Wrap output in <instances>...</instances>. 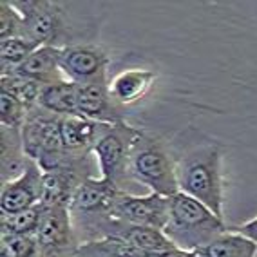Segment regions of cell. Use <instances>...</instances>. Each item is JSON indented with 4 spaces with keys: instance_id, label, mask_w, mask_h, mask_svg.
Masks as SVG:
<instances>
[{
    "instance_id": "6da1fadb",
    "label": "cell",
    "mask_w": 257,
    "mask_h": 257,
    "mask_svg": "<svg viewBox=\"0 0 257 257\" xmlns=\"http://www.w3.org/2000/svg\"><path fill=\"white\" fill-rule=\"evenodd\" d=\"M163 232L178 248L198 250L226 234V226L201 201L185 192H178L170 198L169 225Z\"/></svg>"
},
{
    "instance_id": "7a4b0ae2",
    "label": "cell",
    "mask_w": 257,
    "mask_h": 257,
    "mask_svg": "<svg viewBox=\"0 0 257 257\" xmlns=\"http://www.w3.org/2000/svg\"><path fill=\"white\" fill-rule=\"evenodd\" d=\"M179 192L201 201L223 219V178L221 154L214 147H201L176 163Z\"/></svg>"
},
{
    "instance_id": "3957f363",
    "label": "cell",
    "mask_w": 257,
    "mask_h": 257,
    "mask_svg": "<svg viewBox=\"0 0 257 257\" xmlns=\"http://www.w3.org/2000/svg\"><path fill=\"white\" fill-rule=\"evenodd\" d=\"M42 109V107H40ZM47 110L42 109V112H31L26 118L20 140H22V151L28 156V160L37 161L44 172L58 169L64 165L65 149L60 133V118L62 116L46 114Z\"/></svg>"
},
{
    "instance_id": "277c9868",
    "label": "cell",
    "mask_w": 257,
    "mask_h": 257,
    "mask_svg": "<svg viewBox=\"0 0 257 257\" xmlns=\"http://www.w3.org/2000/svg\"><path fill=\"white\" fill-rule=\"evenodd\" d=\"M128 174L136 181L149 187L154 194L172 198L179 192L178 178H176V163H172L158 143H140L134 149L128 161Z\"/></svg>"
},
{
    "instance_id": "5b68a950",
    "label": "cell",
    "mask_w": 257,
    "mask_h": 257,
    "mask_svg": "<svg viewBox=\"0 0 257 257\" xmlns=\"http://www.w3.org/2000/svg\"><path fill=\"white\" fill-rule=\"evenodd\" d=\"M140 142L142 133L123 121L105 125L100 140L92 147L101 169V178L118 185V179L121 178L125 169L128 170V161Z\"/></svg>"
},
{
    "instance_id": "8992f818",
    "label": "cell",
    "mask_w": 257,
    "mask_h": 257,
    "mask_svg": "<svg viewBox=\"0 0 257 257\" xmlns=\"http://www.w3.org/2000/svg\"><path fill=\"white\" fill-rule=\"evenodd\" d=\"M109 217L123 225L165 230L170 217V198L154 192L149 196H131L118 192L110 205Z\"/></svg>"
},
{
    "instance_id": "52a82bcc",
    "label": "cell",
    "mask_w": 257,
    "mask_h": 257,
    "mask_svg": "<svg viewBox=\"0 0 257 257\" xmlns=\"http://www.w3.org/2000/svg\"><path fill=\"white\" fill-rule=\"evenodd\" d=\"M109 58L92 46H71L62 49L60 71L73 83H105Z\"/></svg>"
},
{
    "instance_id": "ba28073f",
    "label": "cell",
    "mask_w": 257,
    "mask_h": 257,
    "mask_svg": "<svg viewBox=\"0 0 257 257\" xmlns=\"http://www.w3.org/2000/svg\"><path fill=\"white\" fill-rule=\"evenodd\" d=\"M42 183H44V170L38 167L37 161L28 160L22 174L11 181H6L2 187L0 192L2 214H15L40 205Z\"/></svg>"
},
{
    "instance_id": "9c48e42d",
    "label": "cell",
    "mask_w": 257,
    "mask_h": 257,
    "mask_svg": "<svg viewBox=\"0 0 257 257\" xmlns=\"http://www.w3.org/2000/svg\"><path fill=\"white\" fill-rule=\"evenodd\" d=\"M35 237L40 244L42 255H60L65 252L73 241L69 208L44 207Z\"/></svg>"
},
{
    "instance_id": "30bf717a",
    "label": "cell",
    "mask_w": 257,
    "mask_h": 257,
    "mask_svg": "<svg viewBox=\"0 0 257 257\" xmlns=\"http://www.w3.org/2000/svg\"><path fill=\"white\" fill-rule=\"evenodd\" d=\"M76 114L98 123H121L107 83H76Z\"/></svg>"
},
{
    "instance_id": "8fae6325",
    "label": "cell",
    "mask_w": 257,
    "mask_h": 257,
    "mask_svg": "<svg viewBox=\"0 0 257 257\" xmlns=\"http://www.w3.org/2000/svg\"><path fill=\"white\" fill-rule=\"evenodd\" d=\"M24 17L26 38L38 46H51L60 28L58 10L51 2H13Z\"/></svg>"
},
{
    "instance_id": "7c38bea8",
    "label": "cell",
    "mask_w": 257,
    "mask_h": 257,
    "mask_svg": "<svg viewBox=\"0 0 257 257\" xmlns=\"http://www.w3.org/2000/svg\"><path fill=\"white\" fill-rule=\"evenodd\" d=\"M118 185L112 181L100 178H85L78 190L74 192L73 201H71V212H82V214H107L109 216L110 205L118 196Z\"/></svg>"
},
{
    "instance_id": "4fadbf2b",
    "label": "cell",
    "mask_w": 257,
    "mask_h": 257,
    "mask_svg": "<svg viewBox=\"0 0 257 257\" xmlns=\"http://www.w3.org/2000/svg\"><path fill=\"white\" fill-rule=\"evenodd\" d=\"M83 179H80L73 167L60 165L58 169L44 172L42 183V207H71L74 192Z\"/></svg>"
},
{
    "instance_id": "5bb4252c",
    "label": "cell",
    "mask_w": 257,
    "mask_h": 257,
    "mask_svg": "<svg viewBox=\"0 0 257 257\" xmlns=\"http://www.w3.org/2000/svg\"><path fill=\"white\" fill-rule=\"evenodd\" d=\"M105 125L109 123H98V121H92V119L78 114L62 116L60 133H62L65 152H80L87 151L89 147H94Z\"/></svg>"
},
{
    "instance_id": "9a60e30c",
    "label": "cell",
    "mask_w": 257,
    "mask_h": 257,
    "mask_svg": "<svg viewBox=\"0 0 257 257\" xmlns=\"http://www.w3.org/2000/svg\"><path fill=\"white\" fill-rule=\"evenodd\" d=\"M60 55H62V49L58 47L42 46L15 73L37 80L42 85L62 82L64 78H62V71H60Z\"/></svg>"
},
{
    "instance_id": "2e32d148",
    "label": "cell",
    "mask_w": 257,
    "mask_h": 257,
    "mask_svg": "<svg viewBox=\"0 0 257 257\" xmlns=\"http://www.w3.org/2000/svg\"><path fill=\"white\" fill-rule=\"evenodd\" d=\"M154 82V73L145 69H131L119 73L109 85L112 100L121 105H131L142 100Z\"/></svg>"
},
{
    "instance_id": "e0dca14e",
    "label": "cell",
    "mask_w": 257,
    "mask_h": 257,
    "mask_svg": "<svg viewBox=\"0 0 257 257\" xmlns=\"http://www.w3.org/2000/svg\"><path fill=\"white\" fill-rule=\"evenodd\" d=\"M114 234L123 237L127 243H131L134 248H138L140 252H143L147 257H160L178 248L163 230L151 228V226L125 225L123 230H118Z\"/></svg>"
},
{
    "instance_id": "ac0fdd59",
    "label": "cell",
    "mask_w": 257,
    "mask_h": 257,
    "mask_svg": "<svg viewBox=\"0 0 257 257\" xmlns=\"http://www.w3.org/2000/svg\"><path fill=\"white\" fill-rule=\"evenodd\" d=\"M38 105L55 116L76 114V83L62 80L42 85Z\"/></svg>"
},
{
    "instance_id": "d6986e66",
    "label": "cell",
    "mask_w": 257,
    "mask_h": 257,
    "mask_svg": "<svg viewBox=\"0 0 257 257\" xmlns=\"http://www.w3.org/2000/svg\"><path fill=\"white\" fill-rule=\"evenodd\" d=\"M198 253L201 257H255L257 243L237 232H230L198 248Z\"/></svg>"
},
{
    "instance_id": "ffe728a7",
    "label": "cell",
    "mask_w": 257,
    "mask_h": 257,
    "mask_svg": "<svg viewBox=\"0 0 257 257\" xmlns=\"http://www.w3.org/2000/svg\"><path fill=\"white\" fill-rule=\"evenodd\" d=\"M78 252L83 255H98V257H147L138 248H134L131 243H127L123 237L116 234H110L98 241L83 244L78 248Z\"/></svg>"
},
{
    "instance_id": "44dd1931",
    "label": "cell",
    "mask_w": 257,
    "mask_h": 257,
    "mask_svg": "<svg viewBox=\"0 0 257 257\" xmlns=\"http://www.w3.org/2000/svg\"><path fill=\"white\" fill-rule=\"evenodd\" d=\"M0 87L2 91L11 94L13 98H17L19 101H22L28 109L38 103V98H40L42 92V83L37 80L28 78V76H22V74L11 73V74H2V82H0Z\"/></svg>"
},
{
    "instance_id": "7402d4cb",
    "label": "cell",
    "mask_w": 257,
    "mask_h": 257,
    "mask_svg": "<svg viewBox=\"0 0 257 257\" xmlns=\"http://www.w3.org/2000/svg\"><path fill=\"white\" fill-rule=\"evenodd\" d=\"M38 44L28 38H10L0 42V60H2V74H11L38 49Z\"/></svg>"
},
{
    "instance_id": "603a6c76",
    "label": "cell",
    "mask_w": 257,
    "mask_h": 257,
    "mask_svg": "<svg viewBox=\"0 0 257 257\" xmlns=\"http://www.w3.org/2000/svg\"><path fill=\"white\" fill-rule=\"evenodd\" d=\"M44 207L37 205L28 210L15 212V214H2V234L8 235H35L40 225V217Z\"/></svg>"
},
{
    "instance_id": "cb8c5ba5",
    "label": "cell",
    "mask_w": 257,
    "mask_h": 257,
    "mask_svg": "<svg viewBox=\"0 0 257 257\" xmlns=\"http://www.w3.org/2000/svg\"><path fill=\"white\" fill-rule=\"evenodd\" d=\"M42 250L35 235H8L0 239V257H40Z\"/></svg>"
},
{
    "instance_id": "d4e9b609",
    "label": "cell",
    "mask_w": 257,
    "mask_h": 257,
    "mask_svg": "<svg viewBox=\"0 0 257 257\" xmlns=\"http://www.w3.org/2000/svg\"><path fill=\"white\" fill-rule=\"evenodd\" d=\"M29 114V109L22 101L13 98L8 92H0V119H2V128H10L15 133H20L26 123V118Z\"/></svg>"
},
{
    "instance_id": "484cf974",
    "label": "cell",
    "mask_w": 257,
    "mask_h": 257,
    "mask_svg": "<svg viewBox=\"0 0 257 257\" xmlns=\"http://www.w3.org/2000/svg\"><path fill=\"white\" fill-rule=\"evenodd\" d=\"M10 38H26L24 17L13 2H0V42Z\"/></svg>"
},
{
    "instance_id": "4316f807",
    "label": "cell",
    "mask_w": 257,
    "mask_h": 257,
    "mask_svg": "<svg viewBox=\"0 0 257 257\" xmlns=\"http://www.w3.org/2000/svg\"><path fill=\"white\" fill-rule=\"evenodd\" d=\"M232 232H237V234L244 235V237L252 239L253 243H257V217L252 221H248V223H244V225L234 226Z\"/></svg>"
},
{
    "instance_id": "83f0119b",
    "label": "cell",
    "mask_w": 257,
    "mask_h": 257,
    "mask_svg": "<svg viewBox=\"0 0 257 257\" xmlns=\"http://www.w3.org/2000/svg\"><path fill=\"white\" fill-rule=\"evenodd\" d=\"M160 257H201L198 253V250H183V248H174L170 252L163 253Z\"/></svg>"
}]
</instances>
